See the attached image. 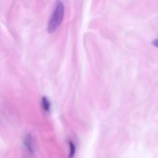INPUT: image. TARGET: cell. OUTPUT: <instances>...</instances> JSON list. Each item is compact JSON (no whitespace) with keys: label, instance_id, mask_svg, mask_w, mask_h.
<instances>
[{"label":"cell","instance_id":"cell-4","mask_svg":"<svg viewBox=\"0 0 158 158\" xmlns=\"http://www.w3.org/2000/svg\"><path fill=\"white\" fill-rule=\"evenodd\" d=\"M69 145H70V154H69V157L71 158L75 154V148L74 144L72 142H70Z\"/></svg>","mask_w":158,"mask_h":158},{"label":"cell","instance_id":"cell-2","mask_svg":"<svg viewBox=\"0 0 158 158\" xmlns=\"http://www.w3.org/2000/svg\"><path fill=\"white\" fill-rule=\"evenodd\" d=\"M42 106L45 111H48L49 110L50 104L48 100L45 97H43L42 98Z\"/></svg>","mask_w":158,"mask_h":158},{"label":"cell","instance_id":"cell-3","mask_svg":"<svg viewBox=\"0 0 158 158\" xmlns=\"http://www.w3.org/2000/svg\"><path fill=\"white\" fill-rule=\"evenodd\" d=\"M25 145L28 148L29 151H32V148H31V139L29 136H27L25 138Z\"/></svg>","mask_w":158,"mask_h":158},{"label":"cell","instance_id":"cell-5","mask_svg":"<svg viewBox=\"0 0 158 158\" xmlns=\"http://www.w3.org/2000/svg\"><path fill=\"white\" fill-rule=\"evenodd\" d=\"M152 44H153L154 46L158 48V38L152 41Z\"/></svg>","mask_w":158,"mask_h":158},{"label":"cell","instance_id":"cell-1","mask_svg":"<svg viewBox=\"0 0 158 158\" xmlns=\"http://www.w3.org/2000/svg\"><path fill=\"white\" fill-rule=\"evenodd\" d=\"M64 9L63 4L60 1H58L48 24L49 33L54 32L60 26L64 16Z\"/></svg>","mask_w":158,"mask_h":158}]
</instances>
